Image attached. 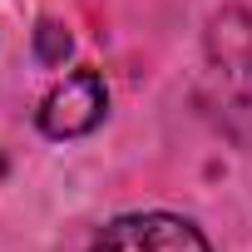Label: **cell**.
<instances>
[{
  "instance_id": "obj_2",
  "label": "cell",
  "mask_w": 252,
  "mask_h": 252,
  "mask_svg": "<svg viewBox=\"0 0 252 252\" xmlns=\"http://www.w3.org/2000/svg\"><path fill=\"white\" fill-rule=\"evenodd\" d=\"M104 79L94 74V69H74V74H64L50 94H45V104H40V129L50 134V139H74V134H89L94 124L104 119Z\"/></svg>"
},
{
  "instance_id": "obj_1",
  "label": "cell",
  "mask_w": 252,
  "mask_h": 252,
  "mask_svg": "<svg viewBox=\"0 0 252 252\" xmlns=\"http://www.w3.org/2000/svg\"><path fill=\"white\" fill-rule=\"evenodd\" d=\"M89 252H208V237L173 213H129L114 218Z\"/></svg>"
},
{
  "instance_id": "obj_3",
  "label": "cell",
  "mask_w": 252,
  "mask_h": 252,
  "mask_svg": "<svg viewBox=\"0 0 252 252\" xmlns=\"http://www.w3.org/2000/svg\"><path fill=\"white\" fill-rule=\"evenodd\" d=\"M40 55L55 64V60H64L69 55V35L60 30V25H40Z\"/></svg>"
}]
</instances>
